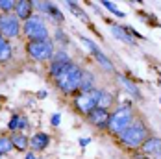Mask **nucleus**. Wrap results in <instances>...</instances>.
<instances>
[{"label":"nucleus","mask_w":161,"mask_h":159,"mask_svg":"<svg viewBox=\"0 0 161 159\" xmlns=\"http://www.w3.org/2000/svg\"><path fill=\"white\" fill-rule=\"evenodd\" d=\"M81 72H83V69H80L78 65H74V63L67 65V69L56 78L58 87H59L63 93H67V95H70V93H74V91H80Z\"/></svg>","instance_id":"obj_1"},{"label":"nucleus","mask_w":161,"mask_h":159,"mask_svg":"<svg viewBox=\"0 0 161 159\" xmlns=\"http://www.w3.org/2000/svg\"><path fill=\"white\" fill-rule=\"evenodd\" d=\"M131 120H133V111H131L130 104H124V106H119L113 113H109L108 128L111 129L113 133H119L120 135L131 124Z\"/></svg>","instance_id":"obj_2"},{"label":"nucleus","mask_w":161,"mask_h":159,"mask_svg":"<svg viewBox=\"0 0 161 159\" xmlns=\"http://www.w3.org/2000/svg\"><path fill=\"white\" fill-rule=\"evenodd\" d=\"M120 141L126 144L128 148H139V146H143V143L146 141L145 122H141V120L131 122V124L120 133Z\"/></svg>","instance_id":"obj_3"},{"label":"nucleus","mask_w":161,"mask_h":159,"mask_svg":"<svg viewBox=\"0 0 161 159\" xmlns=\"http://www.w3.org/2000/svg\"><path fill=\"white\" fill-rule=\"evenodd\" d=\"M22 30L30 41H47L48 39V28H47L45 20L37 15H32L28 20H24Z\"/></svg>","instance_id":"obj_4"},{"label":"nucleus","mask_w":161,"mask_h":159,"mask_svg":"<svg viewBox=\"0 0 161 159\" xmlns=\"http://www.w3.org/2000/svg\"><path fill=\"white\" fill-rule=\"evenodd\" d=\"M26 50L30 54V58H33L35 61H47L52 59L54 56V43L47 39V41H30L26 45Z\"/></svg>","instance_id":"obj_5"},{"label":"nucleus","mask_w":161,"mask_h":159,"mask_svg":"<svg viewBox=\"0 0 161 159\" xmlns=\"http://www.w3.org/2000/svg\"><path fill=\"white\" fill-rule=\"evenodd\" d=\"M20 32V20L17 19L15 13H2L0 15V35L13 39Z\"/></svg>","instance_id":"obj_6"},{"label":"nucleus","mask_w":161,"mask_h":159,"mask_svg":"<svg viewBox=\"0 0 161 159\" xmlns=\"http://www.w3.org/2000/svg\"><path fill=\"white\" fill-rule=\"evenodd\" d=\"M100 96H102V91H98V89H91V91H87V93H81V95L76 98V107H78L83 115H89L95 107H98Z\"/></svg>","instance_id":"obj_7"},{"label":"nucleus","mask_w":161,"mask_h":159,"mask_svg":"<svg viewBox=\"0 0 161 159\" xmlns=\"http://www.w3.org/2000/svg\"><path fill=\"white\" fill-rule=\"evenodd\" d=\"M87 117H89V122H91L93 126L108 128V122H109V111H108V109H104V107H95Z\"/></svg>","instance_id":"obj_8"},{"label":"nucleus","mask_w":161,"mask_h":159,"mask_svg":"<svg viewBox=\"0 0 161 159\" xmlns=\"http://www.w3.org/2000/svg\"><path fill=\"white\" fill-rule=\"evenodd\" d=\"M32 11H33V6L30 0H19V2H15V15L19 20H28L32 17Z\"/></svg>","instance_id":"obj_9"},{"label":"nucleus","mask_w":161,"mask_h":159,"mask_svg":"<svg viewBox=\"0 0 161 159\" xmlns=\"http://www.w3.org/2000/svg\"><path fill=\"white\" fill-rule=\"evenodd\" d=\"M143 152L150 156H161V137H146L143 143Z\"/></svg>","instance_id":"obj_10"},{"label":"nucleus","mask_w":161,"mask_h":159,"mask_svg":"<svg viewBox=\"0 0 161 159\" xmlns=\"http://www.w3.org/2000/svg\"><path fill=\"white\" fill-rule=\"evenodd\" d=\"M50 143V137L47 133H43V131H39V133H35L32 139H30V146H32L35 152H41V150H45Z\"/></svg>","instance_id":"obj_11"},{"label":"nucleus","mask_w":161,"mask_h":159,"mask_svg":"<svg viewBox=\"0 0 161 159\" xmlns=\"http://www.w3.org/2000/svg\"><path fill=\"white\" fill-rule=\"evenodd\" d=\"M119 81L122 83V87H124V89L128 91L130 95L133 96V98H137V100H141V91L137 89V85H135V83H133L131 80H128L126 76H122V74H119Z\"/></svg>","instance_id":"obj_12"},{"label":"nucleus","mask_w":161,"mask_h":159,"mask_svg":"<svg viewBox=\"0 0 161 159\" xmlns=\"http://www.w3.org/2000/svg\"><path fill=\"white\" fill-rule=\"evenodd\" d=\"M11 54H13V48L9 45V41L6 37L0 35V61H8L11 59Z\"/></svg>","instance_id":"obj_13"},{"label":"nucleus","mask_w":161,"mask_h":159,"mask_svg":"<svg viewBox=\"0 0 161 159\" xmlns=\"http://www.w3.org/2000/svg\"><path fill=\"white\" fill-rule=\"evenodd\" d=\"M111 33L117 37V39H120L122 43L133 45V37L128 33V30H124V28H120V26H111Z\"/></svg>","instance_id":"obj_14"},{"label":"nucleus","mask_w":161,"mask_h":159,"mask_svg":"<svg viewBox=\"0 0 161 159\" xmlns=\"http://www.w3.org/2000/svg\"><path fill=\"white\" fill-rule=\"evenodd\" d=\"M93 81H95V76L89 72V70H83L81 72V83H80V91L81 93H87L93 89Z\"/></svg>","instance_id":"obj_15"},{"label":"nucleus","mask_w":161,"mask_h":159,"mask_svg":"<svg viewBox=\"0 0 161 159\" xmlns=\"http://www.w3.org/2000/svg\"><path fill=\"white\" fill-rule=\"evenodd\" d=\"M26 126H28V120H26L24 117H20V115H15V117H11V120H9V124H8V128H9L11 131L24 129Z\"/></svg>","instance_id":"obj_16"},{"label":"nucleus","mask_w":161,"mask_h":159,"mask_svg":"<svg viewBox=\"0 0 161 159\" xmlns=\"http://www.w3.org/2000/svg\"><path fill=\"white\" fill-rule=\"evenodd\" d=\"M11 143H13V146H15L17 150H26L28 144H30V139L26 135H22V133H15L11 137Z\"/></svg>","instance_id":"obj_17"},{"label":"nucleus","mask_w":161,"mask_h":159,"mask_svg":"<svg viewBox=\"0 0 161 159\" xmlns=\"http://www.w3.org/2000/svg\"><path fill=\"white\" fill-rule=\"evenodd\" d=\"M80 41L83 43V47L87 48V50H89V52H91V54H93L95 58H97L98 54H100V48H98L97 45H95V43L91 41V39H87V37H83V35H81V37H80Z\"/></svg>","instance_id":"obj_18"},{"label":"nucleus","mask_w":161,"mask_h":159,"mask_svg":"<svg viewBox=\"0 0 161 159\" xmlns=\"http://www.w3.org/2000/svg\"><path fill=\"white\" fill-rule=\"evenodd\" d=\"M52 61H56V63H63V65L72 63V61H70V58H69V54H67V52H63V50H59V52H54V56H52Z\"/></svg>","instance_id":"obj_19"},{"label":"nucleus","mask_w":161,"mask_h":159,"mask_svg":"<svg viewBox=\"0 0 161 159\" xmlns=\"http://www.w3.org/2000/svg\"><path fill=\"white\" fill-rule=\"evenodd\" d=\"M11 148H13L11 139H8V137H0V154H2V156H4V154H8Z\"/></svg>","instance_id":"obj_20"},{"label":"nucleus","mask_w":161,"mask_h":159,"mask_svg":"<svg viewBox=\"0 0 161 159\" xmlns=\"http://www.w3.org/2000/svg\"><path fill=\"white\" fill-rule=\"evenodd\" d=\"M67 6L70 8V11H72V15H78L80 19H83V20H87V15L81 11V8L76 4V2H67Z\"/></svg>","instance_id":"obj_21"},{"label":"nucleus","mask_w":161,"mask_h":159,"mask_svg":"<svg viewBox=\"0 0 161 159\" xmlns=\"http://www.w3.org/2000/svg\"><path fill=\"white\" fill-rule=\"evenodd\" d=\"M113 102V96L109 93H104L102 91V96H100V100H98V107H104V109H108V106Z\"/></svg>","instance_id":"obj_22"},{"label":"nucleus","mask_w":161,"mask_h":159,"mask_svg":"<svg viewBox=\"0 0 161 159\" xmlns=\"http://www.w3.org/2000/svg\"><path fill=\"white\" fill-rule=\"evenodd\" d=\"M102 8L109 9L113 15H117V17H124V13H122V11H119V9H117V6H115L113 2H108V0H104V2H102Z\"/></svg>","instance_id":"obj_23"},{"label":"nucleus","mask_w":161,"mask_h":159,"mask_svg":"<svg viewBox=\"0 0 161 159\" xmlns=\"http://www.w3.org/2000/svg\"><path fill=\"white\" fill-rule=\"evenodd\" d=\"M47 15H50L56 22H63V13L58 9V8H54V6H50V9H48V13Z\"/></svg>","instance_id":"obj_24"},{"label":"nucleus","mask_w":161,"mask_h":159,"mask_svg":"<svg viewBox=\"0 0 161 159\" xmlns=\"http://www.w3.org/2000/svg\"><path fill=\"white\" fill-rule=\"evenodd\" d=\"M97 59H98V63L102 65L106 70H113V63L109 61V59H108V58H106V56H104V54H102V52H100V54L97 56Z\"/></svg>","instance_id":"obj_25"},{"label":"nucleus","mask_w":161,"mask_h":159,"mask_svg":"<svg viewBox=\"0 0 161 159\" xmlns=\"http://www.w3.org/2000/svg\"><path fill=\"white\" fill-rule=\"evenodd\" d=\"M0 9L4 13H9L11 9H15V2H11V0H0Z\"/></svg>","instance_id":"obj_26"},{"label":"nucleus","mask_w":161,"mask_h":159,"mask_svg":"<svg viewBox=\"0 0 161 159\" xmlns=\"http://www.w3.org/2000/svg\"><path fill=\"white\" fill-rule=\"evenodd\" d=\"M50 122H52V126H59V122H61V115H59V113H54L52 118H50Z\"/></svg>","instance_id":"obj_27"},{"label":"nucleus","mask_w":161,"mask_h":159,"mask_svg":"<svg viewBox=\"0 0 161 159\" xmlns=\"http://www.w3.org/2000/svg\"><path fill=\"white\" fill-rule=\"evenodd\" d=\"M56 37H58V41H59V39H61V43H65V45H67V43H69V41H67V39H65V35L61 32H59V30H58V32H56Z\"/></svg>","instance_id":"obj_28"},{"label":"nucleus","mask_w":161,"mask_h":159,"mask_svg":"<svg viewBox=\"0 0 161 159\" xmlns=\"http://www.w3.org/2000/svg\"><path fill=\"white\" fill-rule=\"evenodd\" d=\"M89 143H91V139H80V144H81V146H87Z\"/></svg>","instance_id":"obj_29"},{"label":"nucleus","mask_w":161,"mask_h":159,"mask_svg":"<svg viewBox=\"0 0 161 159\" xmlns=\"http://www.w3.org/2000/svg\"><path fill=\"white\" fill-rule=\"evenodd\" d=\"M26 159H37V157H35L33 154H26Z\"/></svg>","instance_id":"obj_30"},{"label":"nucleus","mask_w":161,"mask_h":159,"mask_svg":"<svg viewBox=\"0 0 161 159\" xmlns=\"http://www.w3.org/2000/svg\"><path fill=\"white\" fill-rule=\"evenodd\" d=\"M158 159H161V156H158Z\"/></svg>","instance_id":"obj_31"}]
</instances>
